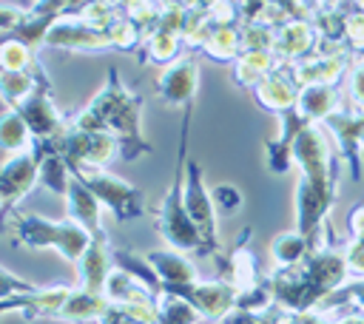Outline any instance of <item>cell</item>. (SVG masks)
Masks as SVG:
<instances>
[{"label":"cell","mask_w":364,"mask_h":324,"mask_svg":"<svg viewBox=\"0 0 364 324\" xmlns=\"http://www.w3.org/2000/svg\"><path fill=\"white\" fill-rule=\"evenodd\" d=\"M324 131L330 134L336 153L350 165V176L361 179V156H364V111H341L336 108L330 117H324Z\"/></svg>","instance_id":"9c48e42d"},{"label":"cell","mask_w":364,"mask_h":324,"mask_svg":"<svg viewBox=\"0 0 364 324\" xmlns=\"http://www.w3.org/2000/svg\"><path fill=\"white\" fill-rule=\"evenodd\" d=\"M159 6H179V9H193V0H159Z\"/></svg>","instance_id":"7bdbcfd3"},{"label":"cell","mask_w":364,"mask_h":324,"mask_svg":"<svg viewBox=\"0 0 364 324\" xmlns=\"http://www.w3.org/2000/svg\"><path fill=\"white\" fill-rule=\"evenodd\" d=\"M88 3L94 0H34L28 6V11L34 17H43V20H60V17H68V14H80Z\"/></svg>","instance_id":"d590c367"},{"label":"cell","mask_w":364,"mask_h":324,"mask_svg":"<svg viewBox=\"0 0 364 324\" xmlns=\"http://www.w3.org/2000/svg\"><path fill=\"white\" fill-rule=\"evenodd\" d=\"M43 45L46 48H63V51H108L111 40L102 28L91 26L88 20H82L77 14H68V17L54 20Z\"/></svg>","instance_id":"7c38bea8"},{"label":"cell","mask_w":364,"mask_h":324,"mask_svg":"<svg viewBox=\"0 0 364 324\" xmlns=\"http://www.w3.org/2000/svg\"><path fill=\"white\" fill-rule=\"evenodd\" d=\"M341 256H344V261H347L350 276L361 279V276H364V239H350L347 247L341 250Z\"/></svg>","instance_id":"ab89813d"},{"label":"cell","mask_w":364,"mask_h":324,"mask_svg":"<svg viewBox=\"0 0 364 324\" xmlns=\"http://www.w3.org/2000/svg\"><path fill=\"white\" fill-rule=\"evenodd\" d=\"M0 145H3V159L6 156H14L20 151H28L34 145V134H31L28 122L23 119V114L17 111V105H9V102H3Z\"/></svg>","instance_id":"4316f807"},{"label":"cell","mask_w":364,"mask_h":324,"mask_svg":"<svg viewBox=\"0 0 364 324\" xmlns=\"http://www.w3.org/2000/svg\"><path fill=\"white\" fill-rule=\"evenodd\" d=\"M71 125L85 131H108L119 139V156L134 162L139 153H151V142L142 134V97L131 91L117 68H108L105 85L82 105Z\"/></svg>","instance_id":"6da1fadb"},{"label":"cell","mask_w":364,"mask_h":324,"mask_svg":"<svg viewBox=\"0 0 364 324\" xmlns=\"http://www.w3.org/2000/svg\"><path fill=\"white\" fill-rule=\"evenodd\" d=\"M347 51L353 54H364V14L361 11H350L347 14V43H344Z\"/></svg>","instance_id":"f35d334b"},{"label":"cell","mask_w":364,"mask_h":324,"mask_svg":"<svg viewBox=\"0 0 364 324\" xmlns=\"http://www.w3.org/2000/svg\"><path fill=\"white\" fill-rule=\"evenodd\" d=\"M182 199H185V207H188L191 219L196 222V227H199V233L205 239V256H216L219 253V244H222V236H219V213L213 207L210 188L202 179V165L193 156L185 159Z\"/></svg>","instance_id":"52a82bcc"},{"label":"cell","mask_w":364,"mask_h":324,"mask_svg":"<svg viewBox=\"0 0 364 324\" xmlns=\"http://www.w3.org/2000/svg\"><path fill=\"white\" fill-rule=\"evenodd\" d=\"M43 82H51L43 63L34 60V65L28 71H0V91H3V102L9 105H20L23 99H28Z\"/></svg>","instance_id":"d4e9b609"},{"label":"cell","mask_w":364,"mask_h":324,"mask_svg":"<svg viewBox=\"0 0 364 324\" xmlns=\"http://www.w3.org/2000/svg\"><path fill=\"white\" fill-rule=\"evenodd\" d=\"M353 51L333 48V51H313L310 57L293 63V80L296 85H338V80L350 71Z\"/></svg>","instance_id":"5bb4252c"},{"label":"cell","mask_w":364,"mask_h":324,"mask_svg":"<svg viewBox=\"0 0 364 324\" xmlns=\"http://www.w3.org/2000/svg\"><path fill=\"white\" fill-rule=\"evenodd\" d=\"M202 54L216 63H236L242 57V28L239 26H213Z\"/></svg>","instance_id":"f546056e"},{"label":"cell","mask_w":364,"mask_h":324,"mask_svg":"<svg viewBox=\"0 0 364 324\" xmlns=\"http://www.w3.org/2000/svg\"><path fill=\"white\" fill-rule=\"evenodd\" d=\"M188 131H191V105L182 114V131H179V159H176V171H173V182L165 190V196L156 205L154 213V225L162 233L165 244L182 253H202L205 256V239L196 227V222L191 219L185 199H182V179H185V159H188Z\"/></svg>","instance_id":"7a4b0ae2"},{"label":"cell","mask_w":364,"mask_h":324,"mask_svg":"<svg viewBox=\"0 0 364 324\" xmlns=\"http://www.w3.org/2000/svg\"><path fill=\"white\" fill-rule=\"evenodd\" d=\"M37 284H28V281H23V279H17L9 267H3V273H0V304H6V301H14V298H20V296H26V293H31Z\"/></svg>","instance_id":"74e56055"},{"label":"cell","mask_w":364,"mask_h":324,"mask_svg":"<svg viewBox=\"0 0 364 324\" xmlns=\"http://www.w3.org/2000/svg\"><path fill=\"white\" fill-rule=\"evenodd\" d=\"M34 48L17 37H3L0 45V71H28L34 65Z\"/></svg>","instance_id":"d6a6232c"},{"label":"cell","mask_w":364,"mask_h":324,"mask_svg":"<svg viewBox=\"0 0 364 324\" xmlns=\"http://www.w3.org/2000/svg\"><path fill=\"white\" fill-rule=\"evenodd\" d=\"M40 185V148L37 142L28 151L3 159L0 168V199H3V219L17 210V205Z\"/></svg>","instance_id":"ba28073f"},{"label":"cell","mask_w":364,"mask_h":324,"mask_svg":"<svg viewBox=\"0 0 364 324\" xmlns=\"http://www.w3.org/2000/svg\"><path fill=\"white\" fill-rule=\"evenodd\" d=\"M14 227V236L20 244L26 247H34V250H43V247H51L60 253V259L77 264L80 256L88 250L91 244V233L77 225L74 219H43L37 213H26V210H14L6 216Z\"/></svg>","instance_id":"3957f363"},{"label":"cell","mask_w":364,"mask_h":324,"mask_svg":"<svg viewBox=\"0 0 364 324\" xmlns=\"http://www.w3.org/2000/svg\"><path fill=\"white\" fill-rule=\"evenodd\" d=\"M108 298L105 293H97V290H85V287H74L71 296L65 298L63 310L57 313V321H65V324H97L102 318V313L108 310Z\"/></svg>","instance_id":"cb8c5ba5"},{"label":"cell","mask_w":364,"mask_h":324,"mask_svg":"<svg viewBox=\"0 0 364 324\" xmlns=\"http://www.w3.org/2000/svg\"><path fill=\"white\" fill-rule=\"evenodd\" d=\"M347 230L353 239H364V202L353 205V210L347 213Z\"/></svg>","instance_id":"60d3db41"},{"label":"cell","mask_w":364,"mask_h":324,"mask_svg":"<svg viewBox=\"0 0 364 324\" xmlns=\"http://www.w3.org/2000/svg\"><path fill=\"white\" fill-rule=\"evenodd\" d=\"M301 128H304V122L296 117V111L279 114V134L264 142V165L270 173H287L296 165L293 162V142H296Z\"/></svg>","instance_id":"44dd1931"},{"label":"cell","mask_w":364,"mask_h":324,"mask_svg":"<svg viewBox=\"0 0 364 324\" xmlns=\"http://www.w3.org/2000/svg\"><path fill=\"white\" fill-rule=\"evenodd\" d=\"M210 199H213V207L219 213V219H233L242 207H245V193L233 185V182H219L210 188Z\"/></svg>","instance_id":"836d02e7"},{"label":"cell","mask_w":364,"mask_h":324,"mask_svg":"<svg viewBox=\"0 0 364 324\" xmlns=\"http://www.w3.org/2000/svg\"><path fill=\"white\" fill-rule=\"evenodd\" d=\"M77 276H80V287L85 290H105V281L114 270V259H111V239H91L88 250L80 256V261L74 264Z\"/></svg>","instance_id":"7402d4cb"},{"label":"cell","mask_w":364,"mask_h":324,"mask_svg":"<svg viewBox=\"0 0 364 324\" xmlns=\"http://www.w3.org/2000/svg\"><path fill=\"white\" fill-rule=\"evenodd\" d=\"M102 293H105V298L111 304H145V301H156L159 298L148 284H142L136 276H131L122 267H114L111 270Z\"/></svg>","instance_id":"484cf974"},{"label":"cell","mask_w":364,"mask_h":324,"mask_svg":"<svg viewBox=\"0 0 364 324\" xmlns=\"http://www.w3.org/2000/svg\"><path fill=\"white\" fill-rule=\"evenodd\" d=\"M196 91H199V63H196V57L182 54L179 60L165 65L156 77V97L171 108L193 105Z\"/></svg>","instance_id":"4fadbf2b"},{"label":"cell","mask_w":364,"mask_h":324,"mask_svg":"<svg viewBox=\"0 0 364 324\" xmlns=\"http://www.w3.org/2000/svg\"><path fill=\"white\" fill-rule=\"evenodd\" d=\"M65 216L74 219L77 225H82L91 239H108L105 233V225H102V202L97 199V193L77 176L71 173V182H68V190H65Z\"/></svg>","instance_id":"9a60e30c"},{"label":"cell","mask_w":364,"mask_h":324,"mask_svg":"<svg viewBox=\"0 0 364 324\" xmlns=\"http://www.w3.org/2000/svg\"><path fill=\"white\" fill-rule=\"evenodd\" d=\"M74 287H65V284H48V287H34L31 293L14 298V301H6L0 304L3 313H20L26 321H37V318H57V313L63 310L65 298L71 296Z\"/></svg>","instance_id":"ac0fdd59"},{"label":"cell","mask_w":364,"mask_h":324,"mask_svg":"<svg viewBox=\"0 0 364 324\" xmlns=\"http://www.w3.org/2000/svg\"><path fill=\"white\" fill-rule=\"evenodd\" d=\"M222 0H193V11H202V14H210Z\"/></svg>","instance_id":"b9f144b4"},{"label":"cell","mask_w":364,"mask_h":324,"mask_svg":"<svg viewBox=\"0 0 364 324\" xmlns=\"http://www.w3.org/2000/svg\"><path fill=\"white\" fill-rule=\"evenodd\" d=\"M168 293L185 296L208 321H222L230 310H236V298H239V287L228 279H210V281H193V284H182L173 287Z\"/></svg>","instance_id":"8fae6325"},{"label":"cell","mask_w":364,"mask_h":324,"mask_svg":"<svg viewBox=\"0 0 364 324\" xmlns=\"http://www.w3.org/2000/svg\"><path fill=\"white\" fill-rule=\"evenodd\" d=\"M74 173L97 193V199L102 202V207L117 222H131V219H139V216L148 213L145 193L136 185L125 182L122 176L111 173L108 168H77Z\"/></svg>","instance_id":"5b68a950"},{"label":"cell","mask_w":364,"mask_h":324,"mask_svg":"<svg viewBox=\"0 0 364 324\" xmlns=\"http://www.w3.org/2000/svg\"><path fill=\"white\" fill-rule=\"evenodd\" d=\"M347 97L353 108L364 111V54H358L347 71Z\"/></svg>","instance_id":"8d00e7d4"},{"label":"cell","mask_w":364,"mask_h":324,"mask_svg":"<svg viewBox=\"0 0 364 324\" xmlns=\"http://www.w3.org/2000/svg\"><path fill=\"white\" fill-rule=\"evenodd\" d=\"M338 108V85H301L296 97V117L304 125H321Z\"/></svg>","instance_id":"603a6c76"},{"label":"cell","mask_w":364,"mask_h":324,"mask_svg":"<svg viewBox=\"0 0 364 324\" xmlns=\"http://www.w3.org/2000/svg\"><path fill=\"white\" fill-rule=\"evenodd\" d=\"M145 259H148V264L154 267V273L159 276V281L165 284V290H173V287L199 281V267H196V261H193L188 253H182V250L159 247V250H151Z\"/></svg>","instance_id":"d6986e66"},{"label":"cell","mask_w":364,"mask_h":324,"mask_svg":"<svg viewBox=\"0 0 364 324\" xmlns=\"http://www.w3.org/2000/svg\"><path fill=\"white\" fill-rule=\"evenodd\" d=\"M202 321V313L185 298V296H176V293H162L156 298V318L154 324H199Z\"/></svg>","instance_id":"4dcf8cb0"},{"label":"cell","mask_w":364,"mask_h":324,"mask_svg":"<svg viewBox=\"0 0 364 324\" xmlns=\"http://www.w3.org/2000/svg\"><path fill=\"white\" fill-rule=\"evenodd\" d=\"M256 102L270 111V114H284L293 111L296 97H299V85L293 80V63H279L256 88H253Z\"/></svg>","instance_id":"e0dca14e"},{"label":"cell","mask_w":364,"mask_h":324,"mask_svg":"<svg viewBox=\"0 0 364 324\" xmlns=\"http://www.w3.org/2000/svg\"><path fill=\"white\" fill-rule=\"evenodd\" d=\"M54 151L63 153V159L77 168H105L114 156H119V139L108 131H85L68 122L65 134L51 142Z\"/></svg>","instance_id":"8992f818"},{"label":"cell","mask_w":364,"mask_h":324,"mask_svg":"<svg viewBox=\"0 0 364 324\" xmlns=\"http://www.w3.org/2000/svg\"><path fill=\"white\" fill-rule=\"evenodd\" d=\"M301 267H304L307 279L313 281V287L318 290L321 298L330 296L333 290H338L350 276L344 256L336 253V250H316L301 261Z\"/></svg>","instance_id":"ffe728a7"},{"label":"cell","mask_w":364,"mask_h":324,"mask_svg":"<svg viewBox=\"0 0 364 324\" xmlns=\"http://www.w3.org/2000/svg\"><path fill=\"white\" fill-rule=\"evenodd\" d=\"M270 256L276 261V267H293V264H301L307 256H310V242L293 227V230H284L279 233L273 242H270Z\"/></svg>","instance_id":"1f68e13d"},{"label":"cell","mask_w":364,"mask_h":324,"mask_svg":"<svg viewBox=\"0 0 364 324\" xmlns=\"http://www.w3.org/2000/svg\"><path fill=\"white\" fill-rule=\"evenodd\" d=\"M318 34L310 20H287L273 28V57L279 63H299L316 51Z\"/></svg>","instance_id":"2e32d148"},{"label":"cell","mask_w":364,"mask_h":324,"mask_svg":"<svg viewBox=\"0 0 364 324\" xmlns=\"http://www.w3.org/2000/svg\"><path fill=\"white\" fill-rule=\"evenodd\" d=\"M182 37L179 34H171V31H162V28H151L142 40V63H151V65H171L173 60L182 57Z\"/></svg>","instance_id":"f1b7e54d"},{"label":"cell","mask_w":364,"mask_h":324,"mask_svg":"<svg viewBox=\"0 0 364 324\" xmlns=\"http://www.w3.org/2000/svg\"><path fill=\"white\" fill-rule=\"evenodd\" d=\"M293 162L304 179L336 199L338 185V153L324 125H304L293 142Z\"/></svg>","instance_id":"277c9868"},{"label":"cell","mask_w":364,"mask_h":324,"mask_svg":"<svg viewBox=\"0 0 364 324\" xmlns=\"http://www.w3.org/2000/svg\"><path fill=\"white\" fill-rule=\"evenodd\" d=\"M279 65V60L273 57V51H242V57L233 63V82L242 88H256L273 68Z\"/></svg>","instance_id":"83f0119b"},{"label":"cell","mask_w":364,"mask_h":324,"mask_svg":"<svg viewBox=\"0 0 364 324\" xmlns=\"http://www.w3.org/2000/svg\"><path fill=\"white\" fill-rule=\"evenodd\" d=\"M17 111H20L23 119L28 122V128H31V134H34L37 142H54V139H60V136L65 134V128H68V122L63 119V114H60V108H57V102H54V88H51V82H43L28 99H23V102L17 105Z\"/></svg>","instance_id":"30bf717a"},{"label":"cell","mask_w":364,"mask_h":324,"mask_svg":"<svg viewBox=\"0 0 364 324\" xmlns=\"http://www.w3.org/2000/svg\"><path fill=\"white\" fill-rule=\"evenodd\" d=\"M105 34H108V40H111V48H117V51H131V48H136L139 40H142V28H139L136 23H131L125 14H119V17L105 28Z\"/></svg>","instance_id":"e575fe53"}]
</instances>
